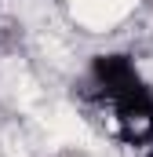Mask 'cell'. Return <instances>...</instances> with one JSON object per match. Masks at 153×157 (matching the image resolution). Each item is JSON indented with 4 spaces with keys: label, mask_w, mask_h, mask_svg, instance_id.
<instances>
[{
    "label": "cell",
    "mask_w": 153,
    "mask_h": 157,
    "mask_svg": "<svg viewBox=\"0 0 153 157\" xmlns=\"http://www.w3.org/2000/svg\"><path fill=\"white\" fill-rule=\"evenodd\" d=\"M113 113H117V132L124 143H131V146L153 143V91L146 84H135L131 91L117 95Z\"/></svg>",
    "instance_id": "6da1fadb"
},
{
    "label": "cell",
    "mask_w": 153,
    "mask_h": 157,
    "mask_svg": "<svg viewBox=\"0 0 153 157\" xmlns=\"http://www.w3.org/2000/svg\"><path fill=\"white\" fill-rule=\"evenodd\" d=\"M91 77H95V84H99L102 99H110V102H113L117 95L131 91L135 84H142L139 70H135V62H131L128 55H120V51L95 55V59H91Z\"/></svg>",
    "instance_id": "7a4b0ae2"
},
{
    "label": "cell",
    "mask_w": 153,
    "mask_h": 157,
    "mask_svg": "<svg viewBox=\"0 0 153 157\" xmlns=\"http://www.w3.org/2000/svg\"><path fill=\"white\" fill-rule=\"evenodd\" d=\"M146 157H153V150H150V154H146Z\"/></svg>",
    "instance_id": "3957f363"
}]
</instances>
